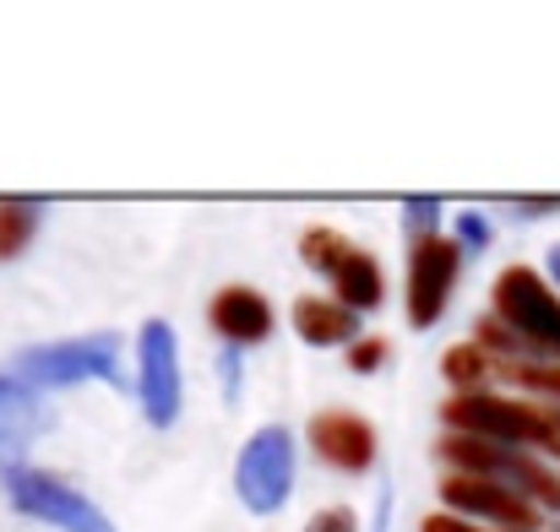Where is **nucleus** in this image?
Wrapping results in <instances>:
<instances>
[{"instance_id":"f8f14e48","label":"nucleus","mask_w":560,"mask_h":532,"mask_svg":"<svg viewBox=\"0 0 560 532\" xmlns=\"http://www.w3.org/2000/svg\"><path fill=\"white\" fill-rule=\"evenodd\" d=\"M49 424L44 402L33 386H22L16 375H0V462L5 468H22L16 457L33 446V435Z\"/></svg>"},{"instance_id":"2eb2a0df","label":"nucleus","mask_w":560,"mask_h":532,"mask_svg":"<svg viewBox=\"0 0 560 532\" xmlns=\"http://www.w3.org/2000/svg\"><path fill=\"white\" fill-rule=\"evenodd\" d=\"M38 228V206L33 201H0V261H11Z\"/></svg>"},{"instance_id":"412c9836","label":"nucleus","mask_w":560,"mask_h":532,"mask_svg":"<svg viewBox=\"0 0 560 532\" xmlns=\"http://www.w3.org/2000/svg\"><path fill=\"white\" fill-rule=\"evenodd\" d=\"M457 228H463V239H468V245H485V239H490V223H485L479 212H463V217H457Z\"/></svg>"},{"instance_id":"f03ea898","label":"nucleus","mask_w":560,"mask_h":532,"mask_svg":"<svg viewBox=\"0 0 560 532\" xmlns=\"http://www.w3.org/2000/svg\"><path fill=\"white\" fill-rule=\"evenodd\" d=\"M5 495L16 511H27L33 522L60 532H115V522L82 495L71 489L66 478L55 473H38V468H5Z\"/></svg>"},{"instance_id":"6ab92c4d","label":"nucleus","mask_w":560,"mask_h":532,"mask_svg":"<svg viewBox=\"0 0 560 532\" xmlns=\"http://www.w3.org/2000/svg\"><path fill=\"white\" fill-rule=\"evenodd\" d=\"M305 532H360V517L349 506H332V511H316Z\"/></svg>"},{"instance_id":"39448f33","label":"nucleus","mask_w":560,"mask_h":532,"mask_svg":"<svg viewBox=\"0 0 560 532\" xmlns=\"http://www.w3.org/2000/svg\"><path fill=\"white\" fill-rule=\"evenodd\" d=\"M234 489H240L245 511H256V517L283 511V500L294 489V440H289V429L272 424V429H256L245 440L240 468H234Z\"/></svg>"},{"instance_id":"f257e3e1","label":"nucleus","mask_w":560,"mask_h":532,"mask_svg":"<svg viewBox=\"0 0 560 532\" xmlns=\"http://www.w3.org/2000/svg\"><path fill=\"white\" fill-rule=\"evenodd\" d=\"M446 424L457 435L474 440H495V446H560L556 418L512 402V397H490V391H463L446 402Z\"/></svg>"},{"instance_id":"4468645a","label":"nucleus","mask_w":560,"mask_h":532,"mask_svg":"<svg viewBox=\"0 0 560 532\" xmlns=\"http://www.w3.org/2000/svg\"><path fill=\"white\" fill-rule=\"evenodd\" d=\"M354 327H360V310H349V305H338V299H316V294L294 299V332H300L305 343H316V348L349 343Z\"/></svg>"},{"instance_id":"4be33fe9","label":"nucleus","mask_w":560,"mask_h":532,"mask_svg":"<svg viewBox=\"0 0 560 532\" xmlns=\"http://www.w3.org/2000/svg\"><path fill=\"white\" fill-rule=\"evenodd\" d=\"M419 528H424V532H485V528H468L463 517H446V511H435V517H424Z\"/></svg>"},{"instance_id":"1a4fd4ad","label":"nucleus","mask_w":560,"mask_h":532,"mask_svg":"<svg viewBox=\"0 0 560 532\" xmlns=\"http://www.w3.org/2000/svg\"><path fill=\"white\" fill-rule=\"evenodd\" d=\"M142 413L159 429H170L175 413H180V358H175L170 321L142 327Z\"/></svg>"},{"instance_id":"ddd939ff","label":"nucleus","mask_w":560,"mask_h":532,"mask_svg":"<svg viewBox=\"0 0 560 532\" xmlns=\"http://www.w3.org/2000/svg\"><path fill=\"white\" fill-rule=\"evenodd\" d=\"M212 327L229 338V343H261L272 332V305L256 294V288H223L212 294Z\"/></svg>"},{"instance_id":"0eeeda50","label":"nucleus","mask_w":560,"mask_h":532,"mask_svg":"<svg viewBox=\"0 0 560 532\" xmlns=\"http://www.w3.org/2000/svg\"><path fill=\"white\" fill-rule=\"evenodd\" d=\"M446 462H457L463 473H479V478H517V489L539 495L545 506L560 511V478L545 473L539 462L517 457L512 446H495V440H474V435H457V440H441Z\"/></svg>"},{"instance_id":"6e6552de","label":"nucleus","mask_w":560,"mask_h":532,"mask_svg":"<svg viewBox=\"0 0 560 532\" xmlns=\"http://www.w3.org/2000/svg\"><path fill=\"white\" fill-rule=\"evenodd\" d=\"M457 261H463V250H457L452 239H441V234L413 245V256H408V321H413L419 332L441 321L446 294H452V283H457Z\"/></svg>"},{"instance_id":"aec40b11","label":"nucleus","mask_w":560,"mask_h":532,"mask_svg":"<svg viewBox=\"0 0 560 532\" xmlns=\"http://www.w3.org/2000/svg\"><path fill=\"white\" fill-rule=\"evenodd\" d=\"M381 358H386V343H381V338H365V343H354V348H349V369L371 375V369H381Z\"/></svg>"},{"instance_id":"5701e85b","label":"nucleus","mask_w":560,"mask_h":532,"mask_svg":"<svg viewBox=\"0 0 560 532\" xmlns=\"http://www.w3.org/2000/svg\"><path fill=\"white\" fill-rule=\"evenodd\" d=\"M218 375H223V386H229V397H234V391H240V354H223Z\"/></svg>"},{"instance_id":"dca6fc26","label":"nucleus","mask_w":560,"mask_h":532,"mask_svg":"<svg viewBox=\"0 0 560 532\" xmlns=\"http://www.w3.org/2000/svg\"><path fill=\"white\" fill-rule=\"evenodd\" d=\"M441 369H446L457 386H468V391H474V380L490 369V354H485V348H474V343H463V348H452V354L441 358Z\"/></svg>"},{"instance_id":"9d476101","label":"nucleus","mask_w":560,"mask_h":532,"mask_svg":"<svg viewBox=\"0 0 560 532\" xmlns=\"http://www.w3.org/2000/svg\"><path fill=\"white\" fill-rule=\"evenodd\" d=\"M441 500L452 506V511H474V517H490V522H501V528H539V517H534V500H523L512 484H495V478H479V473H452L446 484H441Z\"/></svg>"},{"instance_id":"a211bd4d","label":"nucleus","mask_w":560,"mask_h":532,"mask_svg":"<svg viewBox=\"0 0 560 532\" xmlns=\"http://www.w3.org/2000/svg\"><path fill=\"white\" fill-rule=\"evenodd\" d=\"M517 386H534V391H550V397H560V364H512L506 369Z\"/></svg>"},{"instance_id":"423d86ee","label":"nucleus","mask_w":560,"mask_h":532,"mask_svg":"<svg viewBox=\"0 0 560 532\" xmlns=\"http://www.w3.org/2000/svg\"><path fill=\"white\" fill-rule=\"evenodd\" d=\"M300 256L332 277L338 305H349V310H375V305H381V267H375V256L354 250L343 234L311 228V234L300 239Z\"/></svg>"},{"instance_id":"20e7f679","label":"nucleus","mask_w":560,"mask_h":532,"mask_svg":"<svg viewBox=\"0 0 560 532\" xmlns=\"http://www.w3.org/2000/svg\"><path fill=\"white\" fill-rule=\"evenodd\" d=\"M495 316H501V327H512L523 338V348L560 354V299L545 288V277L534 267H506L495 277Z\"/></svg>"},{"instance_id":"7ed1b4c3","label":"nucleus","mask_w":560,"mask_h":532,"mask_svg":"<svg viewBox=\"0 0 560 532\" xmlns=\"http://www.w3.org/2000/svg\"><path fill=\"white\" fill-rule=\"evenodd\" d=\"M120 369V338L115 332H98V338H71V343H44V348H27V354L11 364V375L33 391L44 386H71V380H115Z\"/></svg>"},{"instance_id":"f3484780","label":"nucleus","mask_w":560,"mask_h":532,"mask_svg":"<svg viewBox=\"0 0 560 532\" xmlns=\"http://www.w3.org/2000/svg\"><path fill=\"white\" fill-rule=\"evenodd\" d=\"M402 217H408V228H413L419 239H435L430 228L441 223V201H435V196H413V201H402Z\"/></svg>"},{"instance_id":"b1692460","label":"nucleus","mask_w":560,"mask_h":532,"mask_svg":"<svg viewBox=\"0 0 560 532\" xmlns=\"http://www.w3.org/2000/svg\"><path fill=\"white\" fill-rule=\"evenodd\" d=\"M545 267H550V277L560 283V245H550V256H545Z\"/></svg>"},{"instance_id":"9b49d317","label":"nucleus","mask_w":560,"mask_h":532,"mask_svg":"<svg viewBox=\"0 0 560 532\" xmlns=\"http://www.w3.org/2000/svg\"><path fill=\"white\" fill-rule=\"evenodd\" d=\"M311 446L338 473H365L375 462V424L360 418V413H316L311 418Z\"/></svg>"}]
</instances>
